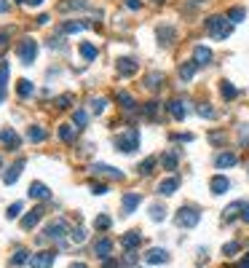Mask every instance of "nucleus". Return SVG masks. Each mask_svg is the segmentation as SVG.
Returning a JSON list of instances; mask_svg holds the SVG:
<instances>
[{
    "label": "nucleus",
    "mask_w": 249,
    "mask_h": 268,
    "mask_svg": "<svg viewBox=\"0 0 249 268\" xmlns=\"http://www.w3.org/2000/svg\"><path fill=\"white\" fill-rule=\"evenodd\" d=\"M177 159H180V156H177V150H169V153H163V156H161L163 169H169V172H172V169H177Z\"/></svg>",
    "instance_id": "nucleus-34"
},
{
    "label": "nucleus",
    "mask_w": 249,
    "mask_h": 268,
    "mask_svg": "<svg viewBox=\"0 0 249 268\" xmlns=\"http://www.w3.org/2000/svg\"><path fill=\"white\" fill-rule=\"evenodd\" d=\"M91 193H94V196H104V193H107V185H104V182H91Z\"/></svg>",
    "instance_id": "nucleus-48"
},
{
    "label": "nucleus",
    "mask_w": 249,
    "mask_h": 268,
    "mask_svg": "<svg viewBox=\"0 0 249 268\" xmlns=\"http://www.w3.org/2000/svg\"><path fill=\"white\" fill-rule=\"evenodd\" d=\"M0 166H3V159H0Z\"/></svg>",
    "instance_id": "nucleus-64"
},
{
    "label": "nucleus",
    "mask_w": 249,
    "mask_h": 268,
    "mask_svg": "<svg viewBox=\"0 0 249 268\" xmlns=\"http://www.w3.org/2000/svg\"><path fill=\"white\" fill-rule=\"evenodd\" d=\"M22 169H24V161H22V159L5 169V172H3V182H5V185H14V182L19 180V174H22Z\"/></svg>",
    "instance_id": "nucleus-19"
},
{
    "label": "nucleus",
    "mask_w": 249,
    "mask_h": 268,
    "mask_svg": "<svg viewBox=\"0 0 249 268\" xmlns=\"http://www.w3.org/2000/svg\"><path fill=\"white\" fill-rule=\"evenodd\" d=\"M126 5H129L132 11H137V8H142V0H126Z\"/></svg>",
    "instance_id": "nucleus-55"
},
{
    "label": "nucleus",
    "mask_w": 249,
    "mask_h": 268,
    "mask_svg": "<svg viewBox=\"0 0 249 268\" xmlns=\"http://www.w3.org/2000/svg\"><path fill=\"white\" fill-rule=\"evenodd\" d=\"M115 100L121 102V107L126 110V113H137V102H134V97L129 94V91H118Z\"/></svg>",
    "instance_id": "nucleus-23"
},
{
    "label": "nucleus",
    "mask_w": 249,
    "mask_h": 268,
    "mask_svg": "<svg viewBox=\"0 0 249 268\" xmlns=\"http://www.w3.org/2000/svg\"><path fill=\"white\" fill-rule=\"evenodd\" d=\"M41 217H43V209H41V207H35L32 212H27V214L22 217V228H24V231H32V228L41 223Z\"/></svg>",
    "instance_id": "nucleus-20"
},
{
    "label": "nucleus",
    "mask_w": 249,
    "mask_h": 268,
    "mask_svg": "<svg viewBox=\"0 0 249 268\" xmlns=\"http://www.w3.org/2000/svg\"><path fill=\"white\" fill-rule=\"evenodd\" d=\"M241 250V244L239 241H228L225 247H222V255H225V258H236V252Z\"/></svg>",
    "instance_id": "nucleus-42"
},
{
    "label": "nucleus",
    "mask_w": 249,
    "mask_h": 268,
    "mask_svg": "<svg viewBox=\"0 0 249 268\" xmlns=\"http://www.w3.org/2000/svg\"><path fill=\"white\" fill-rule=\"evenodd\" d=\"M110 225H113V220H110L107 214H100V217L94 220V228H97V231H107Z\"/></svg>",
    "instance_id": "nucleus-43"
},
{
    "label": "nucleus",
    "mask_w": 249,
    "mask_h": 268,
    "mask_svg": "<svg viewBox=\"0 0 249 268\" xmlns=\"http://www.w3.org/2000/svg\"><path fill=\"white\" fill-rule=\"evenodd\" d=\"M24 263H30V252L24 247H19L14 252V258H11V266H24Z\"/></svg>",
    "instance_id": "nucleus-35"
},
{
    "label": "nucleus",
    "mask_w": 249,
    "mask_h": 268,
    "mask_svg": "<svg viewBox=\"0 0 249 268\" xmlns=\"http://www.w3.org/2000/svg\"><path fill=\"white\" fill-rule=\"evenodd\" d=\"M155 35H158V43L161 46H172L174 38H177V30L172 27V24H169V27H166V24H161V27L155 30Z\"/></svg>",
    "instance_id": "nucleus-21"
},
{
    "label": "nucleus",
    "mask_w": 249,
    "mask_h": 268,
    "mask_svg": "<svg viewBox=\"0 0 249 268\" xmlns=\"http://www.w3.org/2000/svg\"><path fill=\"white\" fill-rule=\"evenodd\" d=\"M59 140L67 142V145L75 140V126H73V123H62V126H59Z\"/></svg>",
    "instance_id": "nucleus-28"
},
{
    "label": "nucleus",
    "mask_w": 249,
    "mask_h": 268,
    "mask_svg": "<svg viewBox=\"0 0 249 268\" xmlns=\"http://www.w3.org/2000/svg\"><path fill=\"white\" fill-rule=\"evenodd\" d=\"M115 70H118V75H123V78H132L137 70H140V62L132 59V56H121V59L115 62Z\"/></svg>",
    "instance_id": "nucleus-7"
},
{
    "label": "nucleus",
    "mask_w": 249,
    "mask_h": 268,
    "mask_svg": "<svg viewBox=\"0 0 249 268\" xmlns=\"http://www.w3.org/2000/svg\"><path fill=\"white\" fill-rule=\"evenodd\" d=\"M236 268H249V255H247V258H244V260H241V263H239V266H236Z\"/></svg>",
    "instance_id": "nucleus-58"
},
{
    "label": "nucleus",
    "mask_w": 249,
    "mask_h": 268,
    "mask_svg": "<svg viewBox=\"0 0 249 268\" xmlns=\"http://www.w3.org/2000/svg\"><path fill=\"white\" fill-rule=\"evenodd\" d=\"M209 142H212V145H222V142H225V132H212L209 134Z\"/></svg>",
    "instance_id": "nucleus-49"
},
{
    "label": "nucleus",
    "mask_w": 249,
    "mask_h": 268,
    "mask_svg": "<svg viewBox=\"0 0 249 268\" xmlns=\"http://www.w3.org/2000/svg\"><path fill=\"white\" fill-rule=\"evenodd\" d=\"M19 214H22V201H14V204L8 207V212H5V217H8V220H16Z\"/></svg>",
    "instance_id": "nucleus-44"
},
{
    "label": "nucleus",
    "mask_w": 249,
    "mask_h": 268,
    "mask_svg": "<svg viewBox=\"0 0 249 268\" xmlns=\"http://www.w3.org/2000/svg\"><path fill=\"white\" fill-rule=\"evenodd\" d=\"M145 263H150V266H166L169 263V252L163 250V247H153V250L145 252Z\"/></svg>",
    "instance_id": "nucleus-9"
},
{
    "label": "nucleus",
    "mask_w": 249,
    "mask_h": 268,
    "mask_svg": "<svg viewBox=\"0 0 249 268\" xmlns=\"http://www.w3.org/2000/svg\"><path fill=\"white\" fill-rule=\"evenodd\" d=\"M102 268H123V263H118V260L107 258V260H102Z\"/></svg>",
    "instance_id": "nucleus-52"
},
{
    "label": "nucleus",
    "mask_w": 249,
    "mask_h": 268,
    "mask_svg": "<svg viewBox=\"0 0 249 268\" xmlns=\"http://www.w3.org/2000/svg\"><path fill=\"white\" fill-rule=\"evenodd\" d=\"M91 172L100 174V177H110V180H123V172L115 166H107V164H94L91 166Z\"/></svg>",
    "instance_id": "nucleus-14"
},
{
    "label": "nucleus",
    "mask_w": 249,
    "mask_h": 268,
    "mask_svg": "<svg viewBox=\"0 0 249 268\" xmlns=\"http://www.w3.org/2000/svg\"><path fill=\"white\" fill-rule=\"evenodd\" d=\"M8 83V64H0V86Z\"/></svg>",
    "instance_id": "nucleus-51"
},
{
    "label": "nucleus",
    "mask_w": 249,
    "mask_h": 268,
    "mask_svg": "<svg viewBox=\"0 0 249 268\" xmlns=\"http://www.w3.org/2000/svg\"><path fill=\"white\" fill-rule=\"evenodd\" d=\"M78 51H81V56H83L86 62H94L97 54H100V51H97V46H94V43H86V41L78 46Z\"/></svg>",
    "instance_id": "nucleus-26"
},
{
    "label": "nucleus",
    "mask_w": 249,
    "mask_h": 268,
    "mask_svg": "<svg viewBox=\"0 0 249 268\" xmlns=\"http://www.w3.org/2000/svg\"><path fill=\"white\" fill-rule=\"evenodd\" d=\"M70 239H73L75 244H83V241H86V231H83V228H75V231H70Z\"/></svg>",
    "instance_id": "nucleus-47"
},
{
    "label": "nucleus",
    "mask_w": 249,
    "mask_h": 268,
    "mask_svg": "<svg viewBox=\"0 0 249 268\" xmlns=\"http://www.w3.org/2000/svg\"><path fill=\"white\" fill-rule=\"evenodd\" d=\"M163 81H166V75H163L161 70H153V73L145 75V83H142V86H145L148 91H158Z\"/></svg>",
    "instance_id": "nucleus-17"
},
{
    "label": "nucleus",
    "mask_w": 249,
    "mask_h": 268,
    "mask_svg": "<svg viewBox=\"0 0 249 268\" xmlns=\"http://www.w3.org/2000/svg\"><path fill=\"white\" fill-rule=\"evenodd\" d=\"M244 16H247V11H244V8H231V11H228V19H231V24L244 22Z\"/></svg>",
    "instance_id": "nucleus-41"
},
{
    "label": "nucleus",
    "mask_w": 249,
    "mask_h": 268,
    "mask_svg": "<svg viewBox=\"0 0 249 268\" xmlns=\"http://www.w3.org/2000/svg\"><path fill=\"white\" fill-rule=\"evenodd\" d=\"M220 91H222V100H228V102L239 97V89H236L231 81H222V83H220Z\"/></svg>",
    "instance_id": "nucleus-29"
},
{
    "label": "nucleus",
    "mask_w": 249,
    "mask_h": 268,
    "mask_svg": "<svg viewBox=\"0 0 249 268\" xmlns=\"http://www.w3.org/2000/svg\"><path fill=\"white\" fill-rule=\"evenodd\" d=\"M86 123H89V113H86V110H75V113H73V126L83 129Z\"/></svg>",
    "instance_id": "nucleus-37"
},
{
    "label": "nucleus",
    "mask_w": 249,
    "mask_h": 268,
    "mask_svg": "<svg viewBox=\"0 0 249 268\" xmlns=\"http://www.w3.org/2000/svg\"><path fill=\"white\" fill-rule=\"evenodd\" d=\"M196 113H199L201 118H214V107H212V105H206V102L196 105Z\"/></svg>",
    "instance_id": "nucleus-40"
},
{
    "label": "nucleus",
    "mask_w": 249,
    "mask_h": 268,
    "mask_svg": "<svg viewBox=\"0 0 249 268\" xmlns=\"http://www.w3.org/2000/svg\"><path fill=\"white\" fill-rule=\"evenodd\" d=\"M241 209H244V201H233V204H228L225 212H222V220H225V223H231V220L241 217Z\"/></svg>",
    "instance_id": "nucleus-24"
},
{
    "label": "nucleus",
    "mask_w": 249,
    "mask_h": 268,
    "mask_svg": "<svg viewBox=\"0 0 249 268\" xmlns=\"http://www.w3.org/2000/svg\"><path fill=\"white\" fill-rule=\"evenodd\" d=\"M5 100V86H0V102Z\"/></svg>",
    "instance_id": "nucleus-61"
},
{
    "label": "nucleus",
    "mask_w": 249,
    "mask_h": 268,
    "mask_svg": "<svg viewBox=\"0 0 249 268\" xmlns=\"http://www.w3.org/2000/svg\"><path fill=\"white\" fill-rule=\"evenodd\" d=\"M199 220H201L199 207H188V204L174 214V223L180 225V228H196V225H199Z\"/></svg>",
    "instance_id": "nucleus-3"
},
{
    "label": "nucleus",
    "mask_w": 249,
    "mask_h": 268,
    "mask_svg": "<svg viewBox=\"0 0 249 268\" xmlns=\"http://www.w3.org/2000/svg\"><path fill=\"white\" fill-rule=\"evenodd\" d=\"M196 70H199V67H196L193 59H191V62H182V64H180V78H182V81H191V78L196 75Z\"/></svg>",
    "instance_id": "nucleus-31"
},
{
    "label": "nucleus",
    "mask_w": 249,
    "mask_h": 268,
    "mask_svg": "<svg viewBox=\"0 0 249 268\" xmlns=\"http://www.w3.org/2000/svg\"><path fill=\"white\" fill-rule=\"evenodd\" d=\"M241 220L249 225V201H244V209H241Z\"/></svg>",
    "instance_id": "nucleus-54"
},
{
    "label": "nucleus",
    "mask_w": 249,
    "mask_h": 268,
    "mask_svg": "<svg viewBox=\"0 0 249 268\" xmlns=\"http://www.w3.org/2000/svg\"><path fill=\"white\" fill-rule=\"evenodd\" d=\"M104 107H107V100H104V97H94V100H91V110H94V113H102Z\"/></svg>",
    "instance_id": "nucleus-46"
},
{
    "label": "nucleus",
    "mask_w": 249,
    "mask_h": 268,
    "mask_svg": "<svg viewBox=\"0 0 249 268\" xmlns=\"http://www.w3.org/2000/svg\"><path fill=\"white\" fill-rule=\"evenodd\" d=\"M94 255H97L100 260H107V258H113V241H110L107 236L97 239V241H94Z\"/></svg>",
    "instance_id": "nucleus-10"
},
{
    "label": "nucleus",
    "mask_w": 249,
    "mask_h": 268,
    "mask_svg": "<svg viewBox=\"0 0 249 268\" xmlns=\"http://www.w3.org/2000/svg\"><path fill=\"white\" fill-rule=\"evenodd\" d=\"M70 105H73V94H62V97H56V107H59V110H67Z\"/></svg>",
    "instance_id": "nucleus-45"
},
{
    "label": "nucleus",
    "mask_w": 249,
    "mask_h": 268,
    "mask_svg": "<svg viewBox=\"0 0 249 268\" xmlns=\"http://www.w3.org/2000/svg\"><path fill=\"white\" fill-rule=\"evenodd\" d=\"M153 3H163V0H153Z\"/></svg>",
    "instance_id": "nucleus-63"
},
{
    "label": "nucleus",
    "mask_w": 249,
    "mask_h": 268,
    "mask_svg": "<svg viewBox=\"0 0 249 268\" xmlns=\"http://www.w3.org/2000/svg\"><path fill=\"white\" fill-rule=\"evenodd\" d=\"M16 91H19V97H22V100H27V97L35 94V86H32L27 78H22V81L16 83Z\"/></svg>",
    "instance_id": "nucleus-30"
},
{
    "label": "nucleus",
    "mask_w": 249,
    "mask_h": 268,
    "mask_svg": "<svg viewBox=\"0 0 249 268\" xmlns=\"http://www.w3.org/2000/svg\"><path fill=\"white\" fill-rule=\"evenodd\" d=\"M70 268H89L86 263H70Z\"/></svg>",
    "instance_id": "nucleus-59"
},
{
    "label": "nucleus",
    "mask_w": 249,
    "mask_h": 268,
    "mask_svg": "<svg viewBox=\"0 0 249 268\" xmlns=\"http://www.w3.org/2000/svg\"><path fill=\"white\" fill-rule=\"evenodd\" d=\"M73 8H89V0H62L59 11H73Z\"/></svg>",
    "instance_id": "nucleus-33"
},
{
    "label": "nucleus",
    "mask_w": 249,
    "mask_h": 268,
    "mask_svg": "<svg viewBox=\"0 0 249 268\" xmlns=\"http://www.w3.org/2000/svg\"><path fill=\"white\" fill-rule=\"evenodd\" d=\"M236 164H239V156L231 153V150H225V153H217V156H214V166H217V169H231V166H236Z\"/></svg>",
    "instance_id": "nucleus-16"
},
{
    "label": "nucleus",
    "mask_w": 249,
    "mask_h": 268,
    "mask_svg": "<svg viewBox=\"0 0 249 268\" xmlns=\"http://www.w3.org/2000/svg\"><path fill=\"white\" fill-rule=\"evenodd\" d=\"M89 27V22H64V24H59V35H70V32H81V30H86Z\"/></svg>",
    "instance_id": "nucleus-25"
},
{
    "label": "nucleus",
    "mask_w": 249,
    "mask_h": 268,
    "mask_svg": "<svg viewBox=\"0 0 249 268\" xmlns=\"http://www.w3.org/2000/svg\"><path fill=\"white\" fill-rule=\"evenodd\" d=\"M142 204V196L140 193H123L121 199V212L123 214H134V209Z\"/></svg>",
    "instance_id": "nucleus-11"
},
{
    "label": "nucleus",
    "mask_w": 249,
    "mask_h": 268,
    "mask_svg": "<svg viewBox=\"0 0 249 268\" xmlns=\"http://www.w3.org/2000/svg\"><path fill=\"white\" fill-rule=\"evenodd\" d=\"M0 140L5 142V148H8V150H16L19 148V134L14 132V129H5V132L0 134Z\"/></svg>",
    "instance_id": "nucleus-27"
},
{
    "label": "nucleus",
    "mask_w": 249,
    "mask_h": 268,
    "mask_svg": "<svg viewBox=\"0 0 249 268\" xmlns=\"http://www.w3.org/2000/svg\"><path fill=\"white\" fill-rule=\"evenodd\" d=\"M49 46H51V49H62V38H51V41H49Z\"/></svg>",
    "instance_id": "nucleus-56"
},
{
    "label": "nucleus",
    "mask_w": 249,
    "mask_h": 268,
    "mask_svg": "<svg viewBox=\"0 0 249 268\" xmlns=\"http://www.w3.org/2000/svg\"><path fill=\"white\" fill-rule=\"evenodd\" d=\"M172 140H177V142H193V134H174Z\"/></svg>",
    "instance_id": "nucleus-53"
},
{
    "label": "nucleus",
    "mask_w": 249,
    "mask_h": 268,
    "mask_svg": "<svg viewBox=\"0 0 249 268\" xmlns=\"http://www.w3.org/2000/svg\"><path fill=\"white\" fill-rule=\"evenodd\" d=\"M209 191H212L214 196L228 193V191H231V180H228V177H222V174H214V177L209 180Z\"/></svg>",
    "instance_id": "nucleus-13"
},
{
    "label": "nucleus",
    "mask_w": 249,
    "mask_h": 268,
    "mask_svg": "<svg viewBox=\"0 0 249 268\" xmlns=\"http://www.w3.org/2000/svg\"><path fill=\"white\" fill-rule=\"evenodd\" d=\"M153 169H155V159H145V161H140L137 172H140L142 177H148V174H153Z\"/></svg>",
    "instance_id": "nucleus-38"
},
{
    "label": "nucleus",
    "mask_w": 249,
    "mask_h": 268,
    "mask_svg": "<svg viewBox=\"0 0 249 268\" xmlns=\"http://www.w3.org/2000/svg\"><path fill=\"white\" fill-rule=\"evenodd\" d=\"M43 0H27V5H41Z\"/></svg>",
    "instance_id": "nucleus-60"
},
{
    "label": "nucleus",
    "mask_w": 249,
    "mask_h": 268,
    "mask_svg": "<svg viewBox=\"0 0 249 268\" xmlns=\"http://www.w3.org/2000/svg\"><path fill=\"white\" fill-rule=\"evenodd\" d=\"M177 188H180V177L169 174V177H163L158 182V196H172V193H177Z\"/></svg>",
    "instance_id": "nucleus-12"
},
{
    "label": "nucleus",
    "mask_w": 249,
    "mask_h": 268,
    "mask_svg": "<svg viewBox=\"0 0 249 268\" xmlns=\"http://www.w3.org/2000/svg\"><path fill=\"white\" fill-rule=\"evenodd\" d=\"M163 217H166V207H163V204H153V207H150V220L161 223Z\"/></svg>",
    "instance_id": "nucleus-39"
},
{
    "label": "nucleus",
    "mask_w": 249,
    "mask_h": 268,
    "mask_svg": "<svg viewBox=\"0 0 249 268\" xmlns=\"http://www.w3.org/2000/svg\"><path fill=\"white\" fill-rule=\"evenodd\" d=\"M54 260H56V252L41 250V252L30 255V268H51V266H54Z\"/></svg>",
    "instance_id": "nucleus-6"
},
{
    "label": "nucleus",
    "mask_w": 249,
    "mask_h": 268,
    "mask_svg": "<svg viewBox=\"0 0 249 268\" xmlns=\"http://www.w3.org/2000/svg\"><path fill=\"white\" fill-rule=\"evenodd\" d=\"M158 113H161V102H148L145 107H142V115H145V118H150V121L158 118Z\"/></svg>",
    "instance_id": "nucleus-32"
},
{
    "label": "nucleus",
    "mask_w": 249,
    "mask_h": 268,
    "mask_svg": "<svg viewBox=\"0 0 249 268\" xmlns=\"http://www.w3.org/2000/svg\"><path fill=\"white\" fill-rule=\"evenodd\" d=\"M43 233H46L43 239H49V241H62V239L70 233V225L64 223V220H51V223L46 225Z\"/></svg>",
    "instance_id": "nucleus-5"
},
{
    "label": "nucleus",
    "mask_w": 249,
    "mask_h": 268,
    "mask_svg": "<svg viewBox=\"0 0 249 268\" xmlns=\"http://www.w3.org/2000/svg\"><path fill=\"white\" fill-rule=\"evenodd\" d=\"M30 199H38V201H49L51 199V191L43 185V182H32L30 185V191H27Z\"/></svg>",
    "instance_id": "nucleus-22"
},
{
    "label": "nucleus",
    "mask_w": 249,
    "mask_h": 268,
    "mask_svg": "<svg viewBox=\"0 0 249 268\" xmlns=\"http://www.w3.org/2000/svg\"><path fill=\"white\" fill-rule=\"evenodd\" d=\"M8 11V0H0V14H5Z\"/></svg>",
    "instance_id": "nucleus-57"
},
{
    "label": "nucleus",
    "mask_w": 249,
    "mask_h": 268,
    "mask_svg": "<svg viewBox=\"0 0 249 268\" xmlns=\"http://www.w3.org/2000/svg\"><path fill=\"white\" fill-rule=\"evenodd\" d=\"M16 56H19V62H22V64L35 62V56H38V41H35V38H24V41L16 46Z\"/></svg>",
    "instance_id": "nucleus-4"
},
{
    "label": "nucleus",
    "mask_w": 249,
    "mask_h": 268,
    "mask_svg": "<svg viewBox=\"0 0 249 268\" xmlns=\"http://www.w3.org/2000/svg\"><path fill=\"white\" fill-rule=\"evenodd\" d=\"M115 148L121 150V153H134V150L140 148V132H137V129H123V132L115 137Z\"/></svg>",
    "instance_id": "nucleus-2"
},
{
    "label": "nucleus",
    "mask_w": 249,
    "mask_h": 268,
    "mask_svg": "<svg viewBox=\"0 0 249 268\" xmlns=\"http://www.w3.org/2000/svg\"><path fill=\"white\" fill-rule=\"evenodd\" d=\"M214 59V54H212V49L209 46H196L193 49V62H196V67H209Z\"/></svg>",
    "instance_id": "nucleus-8"
},
{
    "label": "nucleus",
    "mask_w": 249,
    "mask_h": 268,
    "mask_svg": "<svg viewBox=\"0 0 249 268\" xmlns=\"http://www.w3.org/2000/svg\"><path fill=\"white\" fill-rule=\"evenodd\" d=\"M166 110L172 113V118L174 121H182L188 115V105L182 102V100H172V102H166Z\"/></svg>",
    "instance_id": "nucleus-18"
},
{
    "label": "nucleus",
    "mask_w": 249,
    "mask_h": 268,
    "mask_svg": "<svg viewBox=\"0 0 249 268\" xmlns=\"http://www.w3.org/2000/svg\"><path fill=\"white\" fill-rule=\"evenodd\" d=\"M206 32L214 38V41H225V38H231L233 24H231V19H228V16L212 14V16L206 19Z\"/></svg>",
    "instance_id": "nucleus-1"
},
{
    "label": "nucleus",
    "mask_w": 249,
    "mask_h": 268,
    "mask_svg": "<svg viewBox=\"0 0 249 268\" xmlns=\"http://www.w3.org/2000/svg\"><path fill=\"white\" fill-rule=\"evenodd\" d=\"M5 49H8V30L0 32V56L5 54Z\"/></svg>",
    "instance_id": "nucleus-50"
},
{
    "label": "nucleus",
    "mask_w": 249,
    "mask_h": 268,
    "mask_svg": "<svg viewBox=\"0 0 249 268\" xmlns=\"http://www.w3.org/2000/svg\"><path fill=\"white\" fill-rule=\"evenodd\" d=\"M27 140H30V142H43V140H46V129L30 126V129H27Z\"/></svg>",
    "instance_id": "nucleus-36"
},
{
    "label": "nucleus",
    "mask_w": 249,
    "mask_h": 268,
    "mask_svg": "<svg viewBox=\"0 0 249 268\" xmlns=\"http://www.w3.org/2000/svg\"><path fill=\"white\" fill-rule=\"evenodd\" d=\"M16 3H24V5H27V0H16Z\"/></svg>",
    "instance_id": "nucleus-62"
},
{
    "label": "nucleus",
    "mask_w": 249,
    "mask_h": 268,
    "mask_svg": "<svg viewBox=\"0 0 249 268\" xmlns=\"http://www.w3.org/2000/svg\"><path fill=\"white\" fill-rule=\"evenodd\" d=\"M140 244H142V233L140 231H129V233H123V236H121V247L126 252H134Z\"/></svg>",
    "instance_id": "nucleus-15"
}]
</instances>
